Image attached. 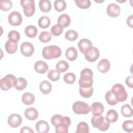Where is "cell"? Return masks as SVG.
Listing matches in <instances>:
<instances>
[{"instance_id":"cell-15","label":"cell","mask_w":133,"mask_h":133,"mask_svg":"<svg viewBox=\"0 0 133 133\" xmlns=\"http://www.w3.org/2000/svg\"><path fill=\"white\" fill-rule=\"evenodd\" d=\"M104 109L103 104L98 102H94L90 107V111L93 115H100L104 112Z\"/></svg>"},{"instance_id":"cell-18","label":"cell","mask_w":133,"mask_h":133,"mask_svg":"<svg viewBox=\"0 0 133 133\" xmlns=\"http://www.w3.org/2000/svg\"><path fill=\"white\" fill-rule=\"evenodd\" d=\"M36 130L39 133H47L49 130V127L48 123L44 120L37 122L35 125Z\"/></svg>"},{"instance_id":"cell-17","label":"cell","mask_w":133,"mask_h":133,"mask_svg":"<svg viewBox=\"0 0 133 133\" xmlns=\"http://www.w3.org/2000/svg\"><path fill=\"white\" fill-rule=\"evenodd\" d=\"M97 68L99 72L102 73L108 72L110 69V63L107 59H101L97 65Z\"/></svg>"},{"instance_id":"cell-29","label":"cell","mask_w":133,"mask_h":133,"mask_svg":"<svg viewBox=\"0 0 133 133\" xmlns=\"http://www.w3.org/2000/svg\"><path fill=\"white\" fill-rule=\"evenodd\" d=\"M69 68V63L64 61L61 60L57 63L56 65V70L59 73H63L67 71Z\"/></svg>"},{"instance_id":"cell-25","label":"cell","mask_w":133,"mask_h":133,"mask_svg":"<svg viewBox=\"0 0 133 133\" xmlns=\"http://www.w3.org/2000/svg\"><path fill=\"white\" fill-rule=\"evenodd\" d=\"M39 8L42 12H48L51 8V2L48 0H41L39 2Z\"/></svg>"},{"instance_id":"cell-20","label":"cell","mask_w":133,"mask_h":133,"mask_svg":"<svg viewBox=\"0 0 133 133\" xmlns=\"http://www.w3.org/2000/svg\"><path fill=\"white\" fill-rule=\"evenodd\" d=\"M58 24H60L63 28L68 27L70 23H71V19L69 16L66 14H63L61 15L57 19Z\"/></svg>"},{"instance_id":"cell-33","label":"cell","mask_w":133,"mask_h":133,"mask_svg":"<svg viewBox=\"0 0 133 133\" xmlns=\"http://www.w3.org/2000/svg\"><path fill=\"white\" fill-rule=\"evenodd\" d=\"M66 7V2L63 0H56L54 2V8L58 12L64 10Z\"/></svg>"},{"instance_id":"cell-13","label":"cell","mask_w":133,"mask_h":133,"mask_svg":"<svg viewBox=\"0 0 133 133\" xmlns=\"http://www.w3.org/2000/svg\"><path fill=\"white\" fill-rule=\"evenodd\" d=\"M34 68L35 71L39 74H44L48 70V64L42 60L36 61L34 64Z\"/></svg>"},{"instance_id":"cell-19","label":"cell","mask_w":133,"mask_h":133,"mask_svg":"<svg viewBox=\"0 0 133 133\" xmlns=\"http://www.w3.org/2000/svg\"><path fill=\"white\" fill-rule=\"evenodd\" d=\"M5 48L7 53L9 54H14L18 49L17 42L8 39L5 43Z\"/></svg>"},{"instance_id":"cell-4","label":"cell","mask_w":133,"mask_h":133,"mask_svg":"<svg viewBox=\"0 0 133 133\" xmlns=\"http://www.w3.org/2000/svg\"><path fill=\"white\" fill-rule=\"evenodd\" d=\"M17 83V78L12 75L7 74L0 81L1 89L4 91L9 90L12 87H15Z\"/></svg>"},{"instance_id":"cell-41","label":"cell","mask_w":133,"mask_h":133,"mask_svg":"<svg viewBox=\"0 0 133 133\" xmlns=\"http://www.w3.org/2000/svg\"><path fill=\"white\" fill-rule=\"evenodd\" d=\"M92 71L89 68H85L81 72V78L83 79H92Z\"/></svg>"},{"instance_id":"cell-21","label":"cell","mask_w":133,"mask_h":133,"mask_svg":"<svg viewBox=\"0 0 133 133\" xmlns=\"http://www.w3.org/2000/svg\"><path fill=\"white\" fill-rule=\"evenodd\" d=\"M65 57L70 61H74L77 58L78 56L77 51L76 48L73 47H69L65 51Z\"/></svg>"},{"instance_id":"cell-43","label":"cell","mask_w":133,"mask_h":133,"mask_svg":"<svg viewBox=\"0 0 133 133\" xmlns=\"http://www.w3.org/2000/svg\"><path fill=\"white\" fill-rule=\"evenodd\" d=\"M63 79L65 83L68 84H72L74 83L76 79V76L73 73L69 72L66 73L63 76Z\"/></svg>"},{"instance_id":"cell-5","label":"cell","mask_w":133,"mask_h":133,"mask_svg":"<svg viewBox=\"0 0 133 133\" xmlns=\"http://www.w3.org/2000/svg\"><path fill=\"white\" fill-rule=\"evenodd\" d=\"M111 91L118 102H123L127 98V93L124 86L122 84L114 85L112 87Z\"/></svg>"},{"instance_id":"cell-24","label":"cell","mask_w":133,"mask_h":133,"mask_svg":"<svg viewBox=\"0 0 133 133\" xmlns=\"http://www.w3.org/2000/svg\"><path fill=\"white\" fill-rule=\"evenodd\" d=\"M105 99L108 104L110 105H115L118 102L111 90H109L106 92L105 95Z\"/></svg>"},{"instance_id":"cell-47","label":"cell","mask_w":133,"mask_h":133,"mask_svg":"<svg viewBox=\"0 0 133 133\" xmlns=\"http://www.w3.org/2000/svg\"><path fill=\"white\" fill-rule=\"evenodd\" d=\"M21 133H33L34 130H32V129L29 127L28 126H24L23 127L20 131Z\"/></svg>"},{"instance_id":"cell-11","label":"cell","mask_w":133,"mask_h":133,"mask_svg":"<svg viewBox=\"0 0 133 133\" xmlns=\"http://www.w3.org/2000/svg\"><path fill=\"white\" fill-rule=\"evenodd\" d=\"M22 118L21 116L18 114H11L7 119V123L8 125L12 128H17L22 123Z\"/></svg>"},{"instance_id":"cell-7","label":"cell","mask_w":133,"mask_h":133,"mask_svg":"<svg viewBox=\"0 0 133 133\" xmlns=\"http://www.w3.org/2000/svg\"><path fill=\"white\" fill-rule=\"evenodd\" d=\"M73 112L77 114H87L90 112V107L86 102L78 101L75 102L72 106Z\"/></svg>"},{"instance_id":"cell-23","label":"cell","mask_w":133,"mask_h":133,"mask_svg":"<svg viewBox=\"0 0 133 133\" xmlns=\"http://www.w3.org/2000/svg\"><path fill=\"white\" fill-rule=\"evenodd\" d=\"M21 100L24 104L31 105L34 103L35 101V97L31 92H26L23 94Z\"/></svg>"},{"instance_id":"cell-3","label":"cell","mask_w":133,"mask_h":133,"mask_svg":"<svg viewBox=\"0 0 133 133\" xmlns=\"http://www.w3.org/2000/svg\"><path fill=\"white\" fill-rule=\"evenodd\" d=\"M51 122L54 126L62 127L68 128L71 124L70 117L68 116H62L60 114H55L51 118Z\"/></svg>"},{"instance_id":"cell-2","label":"cell","mask_w":133,"mask_h":133,"mask_svg":"<svg viewBox=\"0 0 133 133\" xmlns=\"http://www.w3.org/2000/svg\"><path fill=\"white\" fill-rule=\"evenodd\" d=\"M61 50L56 45H50L45 47L42 50L43 58L47 60L56 59L61 55Z\"/></svg>"},{"instance_id":"cell-26","label":"cell","mask_w":133,"mask_h":133,"mask_svg":"<svg viewBox=\"0 0 133 133\" xmlns=\"http://www.w3.org/2000/svg\"><path fill=\"white\" fill-rule=\"evenodd\" d=\"M37 32L38 30L36 27L32 25L27 26L24 30L26 36L30 38L35 37L37 34Z\"/></svg>"},{"instance_id":"cell-8","label":"cell","mask_w":133,"mask_h":133,"mask_svg":"<svg viewBox=\"0 0 133 133\" xmlns=\"http://www.w3.org/2000/svg\"><path fill=\"white\" fill-rule=\"evenodd\" d=\"M86 60L88 62H94L96 61L99 57V51L95 47H91L84 53Z\"/></svg>"},{"instance_id":"cell-16","label":"cell","mask_w":133,"mask_h":133,"mask_svg":"<svg viewBox=\"0 0 133 133\" xmlns=\"http://www.w3.org/2000/svg\"><path fill=\"white\" fill-rule=\"evenodd\" d=\"M25 117L29 120L34 121L37 118L38 113L37 110L34 108L31 107L26 109L24 113Z\"/></svg>"},{"instance_id":"cell-38","label":"cell","mask_w":133,"mask_h":133,"mask_svg":"<svg viewBox=\"0 0 133 133\" xmlns=\"http://www.w3.org/2000/svg\"><path fill=\"white\" fill-rule=\"evenodd\" d=\"M78 84L81 88H89L92 87L93 80L92 79H83L80 78L78 81Z\"/></svg>"},{"instance_id":"cell-30","label":"cell","mask_w":133,"mask_h":133,"mask_svg":"<svg viewBox=\"0 0 133 133\" xmlns=\"http://www.w3.org/2000/svg\"><path fill=\"white\" fill-rule=\"evenodd\" d=\"M92 86L89 88H81L79 87V92L80 95L85 98H88L90 97L93 94Z\"/></svg>"},{"instance_id":"cell-9","label":"cell","mask_w":133,"mask_h":133,"mask_svg":"<svg viewBox=\"0 0 133 133\" xmlns=\"http://www.w3.org/2000/svg\"><path fill=\"white\" fill-rule=\"evenodd\" d=\"M8 20L11 25L19 26L22 23V18L21 14L18 11H14L9 14Z\"/></svg>"},{"instance_id":"cell-22","label":"cell","mask_w":133,"mask_h":133,"mask_svg":"<svg viewBox=\"0 0 133 133\" xmlns=\"http://www.w3.org/2000/svg\"><path fill=\"white\" fill-rule=\"evenodd\" d=\"M39 89L42 94L47 95L51 92L52 89V85L48 81H43L40 83Z\"/></svg>"},{"instance_id":"cell-42","label":"cell","mask_w":133,"mask_h":133,"mask_svg":"<svg viewBox=\"0 0 133 133\" xmlns=\"http://www.w3.org/2000/svg\"><path fill=\"white\" fill-rule=\"evenodd\" d=\"M12 6V3L10 0H4L0 2V9L4 11L9 10Z\"/></svg>"},{"instance_id":"cell-1","label":"cell","mask_w":133,"mask_h":133,"mask_svg":"<svg viewBox=\"0 0 133 133\" xmlns=\"http://www.w3.org/2000/svg\"><path fill=\"white\" fill-rule=\"evenodd\" d=\"M91 123L94 128L98 129L100 131H106L110 127V122L106 117L100 115H93Z\"/></svg>"},{"instance_id":"cell-48","label":"cell","mask_w":133,"mask_h":133,"mask_svg":"<svg viewBox=\"0 0 133 133\" xmlns=\"http://www.w3.org/2000/svg\"><path fill=\"white\" fill-rule=\"evenodd\" d=\"M132 18H133V15H131L127 18V24L131 28H132V20H133Z\"/></svg>"},{"instance_id":"cell-32","label":"cell","mask_w":133,"mask_h":133,"mask_svg":"<svg viewBox=\"0 0 133 133\" xmlns=\"http://www.w3.org/2000/svg\"><path fill=\"white\" fill-rule=\"evenodd\" d=\"M89 128L88 124L84 122H81L78 124L76 128V133H88Z\"/></svg>"},{"instance_id":"cell-44","label":"cell","mask_w":133,"mask_h":133,"mask_svg":"<svg viewBox=\"0 0 133 133\" xmlns=\"http://www.w3.org/2000/svg\"><path fill=\"white\" fill-rule=\"evenodd\" d=\"M122 128L124 131L127 132H131L133 130V122L132 120H126L122 125Z\"/></svg>"},{"instance_id":"cell-35","label":"cell","mask_w":133,"mask_h":133,"mask_svg":"<svg viewBox=\"0 0 133 133\" xmlns=\"http://www.w3.org/2000/svg\"><path fill=\"white\" fill-rule=\"evenodd\" d=\"M51 35V33L48 31H43L39 35V40L42 43L48 42L52 38Z\"/></svg>"},{"instance_id":"cell-12","label":"cell","mask_w":133,"mask_h":133,"mask_svg":"<svg viewBox=\"0 0 133 133\" xmlns=\"http://www.w3.org/2000/svg\"><path fill=\"white\" fill-rule=\"evenodd\" d=\"M121 8L119 6L115 3L110 4L107 6V14L111 17H117L119 16Z\"/></svg>"},{"instance_id":"cell-14","label":"cell","mask_w":133,"mask_h":133,"mask_svg":"<svg viewBox=\"0 0 133 133\" xmlns=\"http://www.w3.org/2000/svg\"><path fill=\"white\" fill-rule=\"evenodd\" d=\"M92 46L91 42L87 38H82L78 43V47L80 51L84 54L85 52L89 48Z\"/></svg>"},{"instance_id":"cell-34","label":"cell","mask_w":133,"mask_h":133,"mask_svg":"<svg viewBox=\"0 0 133 133\" xmlns=\"http://www.w3.org/2000/svg\"><path fill=\"white\" fill-rule=\"evenodd\" d=\"M27 84V81L25 78L23 77H18L17 78V83L15 88L17 90H22L26 88Z\"/></svg>"},{"instance_id":"cell-37","label":"cell","mask_w":133,"mask_h":133,"mask_svg":"<svg viewBox=\"0 0 133 133\" xmlns=\"http://www.w3.org/2000/svg\"><path fill=\"white\" fill-rule=\"evenodd\" d=\"M63 31V28L59 24L53 25L51 28V34L55 36H59Z\"/></svg>"},{"instance_id":"cell-45","label":"cell","mask_w":133,"mask_h":133,"mask_svg":"<svg viewBox=\"0 0 133 133\" xmlns=\"http://www.w3.org/2000/svg\"><path fill=\"white\" fill-rule=\"evenodd\" d=\"M8 38L9 40L18 42L20 40V35L18 31L16 30H12L8 33Z\"/></svg>"},{"instance_id":"cell-6","label":"cell","mask_w":133,"mask_h":133,"mask_svg":"<svg viewBox=\"0 0 133 133\" xmlns=\"http://www.w3.org/2000/svg\"><path fill=\"white\" fill-rule=\"evenodd\" d=\"M20 4L23 9V12L25 16L30 17L35 11V2L33 0H21Z\"/></svg>"},{"instance_id":"cell-28","label":"cell","mask_w":133,"mask_h":133,"mask_svg":"<svg viewBox=\"0 0 133 133\" xmlns=\"http://www.w3.org/2000/svg\"><path fill=\"white\" fill-rule=\"evenodd\" d=\"M50 24V20L47 16H43L38 20V25L42 29H46L49 26Z\"/></svg>"},{"instance_id":"cell-46","label":"cell","mask_w":133,"mask_h":133,"mask_svg":"<svg viewBox=\"0 0 133 133\" xmlns=\"http://www.w3.org/2000/svg\"><path fill=\"white\" fill-rule=\"evenodd\" d=\"M132 80H133V76L132 75L128 76L125 80V83L126 85L130 88H132Z\"/></svg>"},{"instance_id":"cell-39","label":"cell","mask_w":133,"mask_h":133,"mask_svg":"<svg viewBox=\"0 0 133 133\" xmlns=\"http://www.w3.org/2000/svg\"><path fill=\"white\" fill-rule=\"evenodd\" d=\"M47 76L49 79L55 82L59 79L60 74V73L56 70H50L48 72Z\"/></svg>"},{"instance_id":"cell-27","label":"cell","mask_w":133,"mask_h":133,"mask_svg":"<svg viewBox=\"0 0 133 133\" xmlns=\"http://www.w3.org/2000/svg\"><path fill=\"white\" fill-rule=\"evenodd\" d=\"M118 117V114L117 112L114 110L111 109L109 110L107 113L106 118L110 122V123H113L116 122Z\"/></svg>"},{"instance_id":"cell-36","label":"cell","mask_w":133,"mask_h":133,"mask_svg":"<svg viewBox=\"0 0 133 133\" xmlns=\"http://www.w3.org/2000/svg\"><path fill=\"white\" fill-rule=\"evenodd\" d=\"M64 37L68 41H74L78 37V33L75 30H70L65 32Z\"/></svg>"},{"instance_id":"cell-31","label":"cell","mask_w":133,"mask_h":133,"mask_svg":"<svg viewBox=\"0 0 133 133\" xmlns=\"http://www.w3.org/2000/svg\"><path fill=\"white\" fill-rule=\"evenodd\" d=\"M121 113L126 117H130L132 116L133 111L130 106L128 104H124L121 108Z\"/></svg>"},{"instance_id":"cell-10","label":"cell","mask_w":133,"mask_h":133,"mask_svg":"<svg viewBox=\"0 0 133 133\" xmlns=\"http://www.w3.org/2000/svg\"><path fill=\"white\" fill-rule=\"evenodd\" d=\"M21 54L25 57L31 56L34 52V47L33 44L29 42H24L20 46Z\"/></svg>"},{"instance_id":"cell-40","label":"cell","mask_w":133,"mask_h":133,"mask_svg":"<svg viewBox=\"0 0 133 133\" xmlns=\"http://www.w3.org/2000/svg\"><path fill=\"white\" fill-rule=\"evenodd\" d=\"M75 3L79 8L83 9L89 8L91 5V2L89 0H75Z\"/></svg>"}]
</instances>
